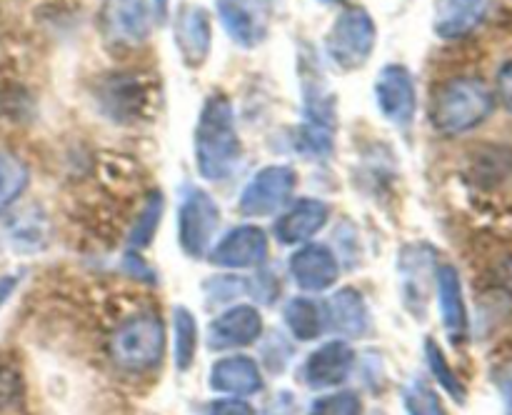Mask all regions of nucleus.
Segmentation results:
<instances>
[{"mask_svg": "<svg viewBox=\"0 0 512 415\" xmlns=\"http://www.w3.org/2000/svg\"><path fill=\"white\" fill-rule=\"evenodd\" d=\"M18 283H20L18 275H3V278H0V308H3L5 300L13 295V290L18 288Z\"/></svg>", "mask_w": 512, "mask_h": 415, "instance_id": "33", "label": "nucleus"}, {"mask_svg": "<svg viewBox=\"0 0 512 415\" xmlns=\"http://www.w3.org/2000/svg\"><path fill=\"white\" fill-rule=\"evenodd\" d=\"M378 28L365 8H348L335 18L325 35V53L340 70H358L370 60Z\"/></svg>", "mask_w": 512, "mask_h": 415, "instance_id": "4", "label": "nucleus"}, {"mask_svg": "<svg viewBox=\"0 0 512 415\" xmlns=\"http://www.w3.org/2000/svg\"><path fill=\"white\" fill-rule=\"evenodd\" d=\"M268 258V238L258 225H238L213 250L210 260L220 268H255Z\"/></svg>", "mask_w": 512, "mask_h": 415, "instance_id": "12", "label": "nucleus"}, {"mask_svg": "<svg viewBox=\"0 0 512 415\" xmlns=\"http://www.w3.org/2000/svg\"><path fill=\"white\" fill-rule=\"evenodd\" d=\"M295 190V170L288 165H268L258 170L240 193V210L250 218H265L283 208Z\"/></svg>", "mask_w": 512, "mask_h": 415, "instance_id": "7", "label": "nucleus"}, {"mask_svg": "<svg viewBox=\"0 0 512 415\" xmlns=\"http://www.w3.org/2000/svg\"><path fill=\"white\" fill-rule=\"evenodd\" d=\"M263 333V315L253 305H235L220 313L208 325V345L213 350L243 348L255 343Z\"/></svg>", "mask_w": 512, "mask_h": 415, "instance_id": "11", "label": "nucleus"}, {"mask_svg": "<svg viewBox=\"0 0 512 415\" xmlns=\"http://www.w3.org/2000/svg\"><path fill=\"white\" fill-rule=\"evenodd\" d=\"M208 415H255V410L243 398L215 400L208 408Z\"/></svg>", "mask_w": 512, "mask_h": 415, "instance_id": "29", "label": "nucleus"}, {"mask_svg": "<svg viewBox=\"0 0 512 415\" xmlns=\"http://www.w3.org/2000/svg\"><path fill=\"white\" fill-rule=\"evenodd\" d=\"M338 270L333 250L320 243L303 245L290 258V275L300 288L310 290V293H320V290H328L330 285H335Z\"/></svg>", "mask_w": 512, "mask_h": 415, "instance_id": "15", "label": "nucleus"}, {"mask_svg": "<svg viewBox=\"0 0 512 415\" xmlns=\"http://www.w3.org/2000/svg\"><path fill=\"white\" fill-rule=\"evenodd\" d=\"M308 415H363V403L355 393H333L313 400Z\"/></svg>", "mask_w": 512, "mask_h": 415, "instance_id": "27", "label": "nucleus"}, {"mask_svg": "<svg viewBox=\"0 0 512 415\" xmlns=\"http://www.w3.org/2000/svg\"><path fill=\"white\" fill-rule=\"evenodd\" d=\"M498 95L505 105L512 110V60L500 70L498 75Z\"/></svg>", "mask_w": 512, "mask_h": 415, "instance_id": "32", "label": "nucleus"}, {"mask_svg": "<svg viewBox=\"0 0 512 415\" xmlns=\"http://www.w3.org/2000/svg\"><path fill=\"white\" fill-rule=\"evenodd\" d=\"M150 3H153V18L158 20V23H163V20L168 18L170 0H150Z\"/></svg>", "mask_w": 512, "mask_h": 415, "instance_id": "34", "label": "nucleus"}, {"mask_svg": "<svg viewBox=\"0 0 512 415\" xmlns=\"http://www.w3.org/2000/svg\"><path fill=\"white\" fill-rule=\"evenodd\" d=\"M328 218V203L318 198H303L280 215L278 223H275V238L285 245H303L323 230Z\"/></svg>", "mask_w": 512, "mask_h": 415, "instance_id": "16", "label": "nucleus"}, {"mask_svg": "<svg viewBox=\"0 0 512 415\" xmlns=\"http://www.w3.org/2000/svg\"><path fill=\"white\" fill-rule=\"evenodd\" d=\"M283 318L290 333H293L298 340H303V343L320 338V333H323L325 318L323 313H320L318 305H315L310 298L290 300L283 310Z\"/></svg>", "mask_w": 512, "mask_h": 415, "instance_id": "21", "label": "nucleus"}, {"mask_svg": "<svg viewBox=\"0 0 512 415\" xmlns=\"http://www.w3.org/2000/svg\"><path fill=\"white\" fill-rule=\"evenodd\" d=\"M353 363L355 353L350 345L343 340H330L308 355L303 365V380L310 388H333L348 380Z\"/></svg>", "mask_w": 512, "mask_h": 415, "instance_id": "14", "label": "nucleus"}, {"mask_svg": "<svg viewBox=\"0 0 512 415\" xmlns=\"http://www.w3.org/2000/svg\"><path fill=\"white\" fill-rule=\"evenodd\" d=\"M330 3H335V0H330Z\"/></svg>", "mask_w": 512, "mask_h": 415, "instance_id": "35", "label": "nucleus"}, {"mask_svg": "<svg viewBox=\"0 0 512 415\" xmlns=\"http://www.w3.org/2000/svg\"><path fill=\"white\" fill-rule=\"evenodd\" d=\"M495 385H498L500 398H503L505 415H512V363L500 365L498 373H495Z\"/></svg>", "mask_w": 512, "mask_h": 415, "instance_id": "30", "label": "nucleus"}, {"mask_svg": "<svg viewBox=\"0 0 512 415\" xmlns=\"http://www.w3.org/2000/svg\"><path fill=\"white\" fill-rule=\"evenodd\" d=\"M210 388L233 395V398H243V395H255L263 388V375L253 358L233 355V358L218 360L210 368Z\"/></svg>", "mask_w": 512, "mask_h": 415, "instance_id": "17", "label": "nucleus"}, {"mask_svg": "<svg viewBox=\"0 0 512 415\" xmlns=\"http://www.w3.org/2000/svg\"><path fill=\"white\" fill-rule=\"evenodd\" d=\"M113 358L120 368L130 373L153 370L160 363L165 350V328L158 315L140 313L125 320L113 335Z\"/></svg>", "mask_w": 512, "mask_h": 415, "instance_id": "3", "label": "nucleus"}, {"mask_svg": "<svg viewBox=\"0 0 512 415\" xmlns=\"http://www.w3.org/2000/svg\"><path fill=\"white\" fill-rule=\"evenodd\" d=\"M15 383H18V380H15L13 370H8L0 365V408H5L8 403H13Z\"/></svg>", "mask_w": 512, "mask_h": 415, "instance_id": "31", "label": "nucleus"}, {"mask_svg": "<svg viewBox=\"0 0 512 415\" xmlns=\"http://www.w3.org/2000/svg\"><path fill=\"white\" fill-rule=\"evenodd\" d=\"M103 35L120 48H135L148 40L153 13L148 0H105L100 10Z\"/></svg>", "mask_w": 512, "mask_h": 415, "instance_id": "9", "label": "nucleus"}, {"mask_svg": "<svg viewBox=\"0 0 512 415\" xmlns=\"http://www.w3.org/2000/svg\"><path fill=\"white\" fill-rule=\"evenodd\" d=\"M225 33L240 48H258L270 33L273 3L270 0H215Z\"/></svg>", "mask_w": 512, "mask_h": 415, "instance_id": "6", "label": "nucleus"}, {"mask_svg": "<svg viewBox=\"0 0 512 415\" xmlns=\"http://www.w3.org/2000/svg\"><path fill=\"white\" fill-rule=\"evenodd\" d=\"M28 168L13 153H0V213L8 210L28 188Z\"/></svg>", "mask_w": 512, "mask_h": 415, "instance_id": "23", "label": "nucleus"}, {"mask_svg": "<svg viewBox=\"0 0 512 415\" xmlns=\"http://www.w3.org/2000/svg\"><path fill=\"white\" fill-rule=\"evenodd\" d=\"M425 355H428V365H430V370H433L435 380H438V383L443 385V388L448 390V393L453 395L458 403H463L465 400L463 383H460L458 375H455V370L448 365L443 350H440V345L435 343V340H428V343H425Z\"/></svg>", "mask_w": 512, "mask_h": 415, "instance_id": "25", "label": "nucleus"}, {"mask_svg": "<svg viewBox=\"0 0 512 415\" xmlns=\"http://www.w3.org/2000/svg\"><path fill=\"white\" fill-rule=\"evenodd\" d=\"M115 80H108L105 88L100 90V103L103 110L113 120L123 118H135L140 113V108L145 105V90L133 75H113Z\"/></svg>", "mask_w": 512, "mask_h": 415, "instance_id": "20", "label": "nucleus"}, {"mask_svg": "<svg viewBox=\"0 0 512 415\" xmlns=\"http://www.w3.org/2000/svg\"><path fill=\"white\" fill-rule=\"evenodd\" d=\"M220 225V208L210 193L200 188L185 190L178 210V240L180 248L190 258H203L210 250L215 230Z\"/></svg>", "mask_w": 512, "mask_h": 415, "instance_id": "5", "label": "nucleus"}, {"mask_svg": "<svg viewBox=\"0 0 512 415\" xmlns=\"http://www.w3.org/2000/svg\"><path fill=\"white\" fill-rule=\"evenodd\" d=\"M403 403L408 415H445L443 403H440L438 393L430 388L423 380H413V383L405 388Z\"/></svg>", "mask_w": 512, "mask_h": 415, "instance_id": "24", "label": "nucleus"}, {"mask_svg": "<svg viewBox=\"0 0 512 415\" xmlns=\"http://www.w3.org/2000/svg\"><path fill=\"white\" fill-rule=\"evenodd\" d=\"M195 163L205 180H228L243 163V143L235 128V110L225 95H210L195 128Z\"/></svg>", "mask_w": 512, "mask_h": 415, "instance_id": "1", "label": "nucleus"}, {"mask_svg": "<svg viewBox=\"0 0 512 415\" xmlns=\"http://www.w3.org/2000/svg\"><path fill=\"white\" fill-rule=\"evenodd\" d=\"M198 353V323L183 305L173 310V355L175 368L188 370Z\"/></svg>", "mask_w": 512, "mask_h": 415, "instance_id": "22", "label": "nucleus"}, {"mask_svg": "<svg viewBox=\"0 0 512 415\" xmlns=\"http://www.w3.org/2000/svg\"><path fill=\"white\" fill-rule=\"evenodd\" d=\"M160 215H163V195L155 193L153 198L145 203L140 218L135 220V228H133V233H130V248L140 250V248H145L150 240H153L155 230H158V225H160Z\"/></svg>", "mask_w": 512, "mask_h": 415, "instance_id": "26", "label": "nucleus"}, {"mask_svg": "<svg viewBox=\"0 0 512 415\" xmlns=\"http://www.w3.org/2000/svg\"><path fill=\"white\" fill-rule=\"evenodd\" d=\"M10 235H13V238H10L13 245H20V248H38V243L43 240V233H40L38 225H35V218L25 220V215H20V220L13 225Z\"/></svg>", "mask_w": 512, "mask_h": 415, "instance_id": "28", "label": "nucleus"}, {"mask_svg": "<svg viewBox=\"0 0 512 415\" xmlns=\"http://www.w3.org/2000/svg\"><path fill=\"white\" fill-rule=\"evenodd\" d=\"M493 0H435L433 30L443 40L468 38L488 18Z\"/></svg>", "mask_w": 512, "mask_h": 415, "instance_id": "13", "label": "nucleus"}, {"mask_svg": "<svg viewBox=\"0 0 512 415\" xmlns=\"http://www.w3.org/2000/svg\"><path fill=\"white\" fill-rule=\"evenodd\" d=\"M173 43L185 65L200 68L213 48V23L208 10L193 3L180 5L173 20Z\"/></svg>", "mask_w": 512, "mask_h": 415, "instance_id": "10", "label": "nucleus"}, {"mask_svg": "<svg viewBox=\"0 0 512 415\" xmlns=\"http://www.w3.org/2000/svg\"><path fill=\"white\" fill-rule=\"evenodd\" d=\"M328 320L335 333L345 338H360L370 328V313L363 295L355 288H340L328 300Z\"/></svg>", "mask_w": 512, "mask_h": 415, "instance_id": "19", "label": "nucleus"}, {"mask_svg": "<svg viewBox=\"0 0 512 415\" xmlns=\"http://www.w3.org/2000/svg\"><path fill=\"white\" fill-rule=\"evenodd\" d=\"M375 103L388 123L395 128H408L418 110V90L415 78L405 65H385L373 85Z\"/></svg>", "mask_w": 512, "mask_h": 415, "instance_id": "8", "label": "nucleus"}, {"mask_svg": "<svg viewBox=\"0 0 512 415\" xmlns=\"http://www.w3.org/2000/svg\"><path fill=\"white\" fill-rule=\"evenodd\" d=\"M435 285H438L440 315H443L445 330L453 340H463L468 333V308H465L458 270L453 265H440L435 273Z\"/></svg>", "mask_w": 512, "mask_h": 415, "instance_id": "18", "label": "nucleus"}, {"mask_svg": "<svg viewBox=\"0 0 512 415\" xmlns=\"http://www.w3.org/2000/svg\"><path fill=\"white\" fill-rule=\"evenodd\" d=\"M495 98L483 80L453 78L440 85L430 105V123L443 135H460L490 118Z\"/></svg>", "mask_w": 512, "mask_h": 415, "instance_id": "2", "label": "nucleus"}]
</instances>
